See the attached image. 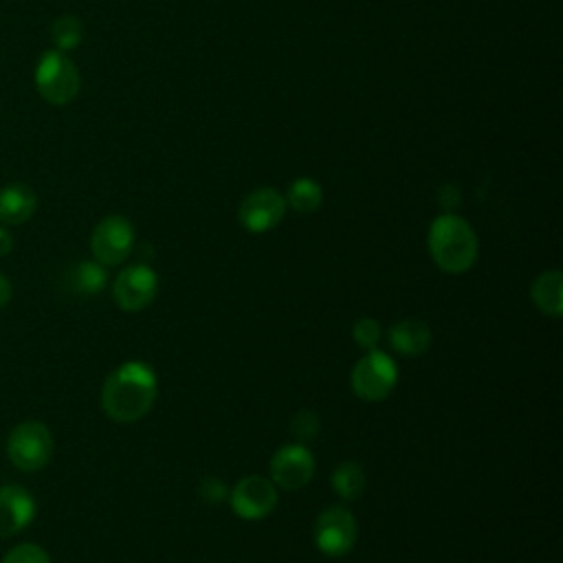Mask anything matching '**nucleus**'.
Returning <instances> with one entry per match:
<instances>
[{
	"label": "nucleus",
	"mask_w": 563,
	"mask_h": 563,
	"mask_svg": "<svg viewBox=\"0 0 563 563\" xmlns=\"http://www.w3.org/2000/svg\"><path fill=\"white\" fill-rule=\"evenodd\" d=\"M158 396V378L145 361H125L101 385V409L114 422H136L150 413Z\"/></svg>",
	"instance_id": "obj_1"
},
{
	"label": "nucleus",
	"mask_w": 563,
	"mask_h": 563,
	"mask_svg": "<svg viewBox=\"0 0 563 563\" xmlns=\"http://www.w3.org/2000/svg\"><path fill=\"white\" fill-rule=\"evenodd\" d=\"M427 246L433 264L449 275L466 273L479 255L475 229L455 211H444L431 220Z\"/></svg>",
	"instance_id": "obj_2"
},
{
	"label": "nucleus",
	"mask_w": 563,
	"mask_h": 563,
	"mask_svg": "<svg viewBox=\"0 0 563 563\" xmlns=\"http://www.w3.org/2000/svg\"><path fill=\"white\" fill-rule=\"evenodd\" d=\"M37 95L51 106H68L75 101L81 88V75L77 64L57 48L44 51L35 66Z\"/></svg>",
	"instance_id": "obj_3"
},
{
	"label": "nucleus",
	"mask_w": 563,
	"mask_h": 563,
	"mask_svg": "<svg viewBox=\"0 0 563 563\" xmlns=\"http://www.w3.org/2000/svg\"><path fill=\"white\" fill-rule=\"evenodd\" d=\"M396 385L398 365L387 352L378 347L365 350V354L354 363L350 374V387L354 396L365 402H380L389 398Z\"/></svg>",
	"instance_id": "obj_4"
},
{
	"label": "nucleus",
	"mask_w": 563,
	"mask_h": 563,
	"mask_svg": "<svg viewBox=\"0 0 563 563\" xmlns=\"http://www.w3.org/2000/svg\"><path fill=\"white\" fill-rule=\"evenodd\" d=\"M51 429L40 420H24L7 438V457L18 471H40L53 455Z\"/></svg>",
	"instance_id": "obj_5"
},
{
	"label": "nucleus",
	"mask_w": 563,
	"mask_h": 563,
	"mask_svg": "<svg viewBox=\"0 0 563 563\" xmlns=\"http://www.w3.org/2000/svg\"><path fill=\"white\" fill-rule=\"evenodd\" d=\"M312 537H314V545L321 554H325L330 559L345 556L354 548L356 537H358V526H356L352 510L341 504L328 506L317 517Z\"/></svg>",
	"instance_id": "obj_6"
},
{
	"label": "nucleus",
	"mask_w": 563,
	"mask_h": 563,
	"mask_svg": "<svg viewBox=\"0 0 563 563\" xmlns=\"http://www.w3.org/2000/svg\"><path fill=\"white\" fill-rule=\"evenodd\" d=\"M134 249V227L125 216L101 218L90 233V253L103 266L123 264Z\"/></svg>",
	"instance_id": "obj_7"
},
{
	"label": "nucleus",
	"mask_w": 563,
	"mask_h": 563,
	"mask_svg": "<svg viewBox=\"0 0 563 563\" xmlns=\"http://www.w3.org/2000/svg\"><path fill=\"white\" fill-rule=\"evenodd\" d=\"M286 200L284 194L275 187H257L249 191L240 207H238V220L242 229L249 233H266L273 231L286 216Z\"/></svg>",
	"instance_id": "obj_8"
},
{
	"label": "nucleus",
	"mask_w": 563,
	"mask_h": 563,
	"mask_svg": "<svg viewBox=\"0 0 563 563\" xmlns=\"http://www.w3.org/2000/svg\"><path fill=\"white\" fill-rule=\"evenodd\" d=\"M158 295V275L147 264L125 266L112 284V297L117 306L125 312L145 310Z\"/></svg>",
	"instance_id": "obj_9"
},
{
	"label": "nucleus",
	"mask_w": 563,
	"mask_h": 563,
	"mask_svg": "<svg viewBox=\"0 0 563 563\" xmlns=\"http://www.w3.org/2000/svg\"><path fill=\"white\" fill-rule=\"evenodd\" d=\"M277 486L271 477L246 475L233 484L229 490V504L240 519L260 521L268 517L277 506Z\"/></svg>",
	"instance_id": "obj_10"
},
{
	"label": "nucleus",
	"mask_w": 563,
	"mask_h": 563,
	"mask_svg": "<svg viewBox=\"0 0 563 563\" xmlns=\"http://www.w3.org/2000/svg\"><path fill=\"white\" fill-rule=\"evenodd\" d=\"M314 455L306 444L290 442L279 446L271 457V482L282 490H299L314 475Z\"/></svg>",
	"instance_id": "obj_11"
},
{
	"label": "nucleus",
	"mask_w": 563,
	"mask_h": 563,
	"mask_svg": "<svg viewBox=\"0 0 563 563\" xmlns=\"http://www.w3.org/2000/svg\"><path fill=\"white\" fill-rule=\"evenodd\" d=\"M37 506L33 495L20 484L0 486V539H9L35 519Z\"/></svg>",
	"instance_id": "obj_12"
},
{
	"label": "nucleus",
	"mask_w": 563,
	"mask_h": 563,
	"mask_svg": "<svg viewBox=\"0 0 563 563\" xmlns=\"http://www.w3.org/2000/svg\"><path fill=\"white\" fill-rule=\"evenodd\" d=\"M37 209V194L24 183H11L0 189V222L22 224L33 218Z\"/></svg>",
	"instance_id": "obj_13"
},
{
	"label": "nucleus",
	"mask_w": 563,
	"mask_h": 563,
	"mask_svg": "<svg viewBox=\"0 0 563 563\" xmlns=\"http://www.w3.org/2000/svg\"><path fill=\"white\" fill-rule=\"evenodd\" d=\"M108 284V273L106 266L99 264L97 260H81L68 266L62 275V286L79 297L88 295H99Z\"/></svg>",
	"instance_id": "obj_14"
},
{
	"label": "nucleus",
	"mask_w": 563,
	"mask_h": 563,
	"mask_svg": "<svg viewBox=\"0 0 563 563\" xmlns=\"http://www.w3.org/2000/svg\"><path fill=\"white\" fill-rule=\"evenodd\" d=\"M391 350L402 356H420L431 347V330L420 319H400L387 332Z\"/></svg>",
	"instance_id": "obj_15"
},
{
	"label": "nucleus",
	"mask_w": 563,
	"mask_h": 563,
	"mask_svg": "<svg viewBox=\"0 0 563 563\" xmlns=\"http://www.w3.org/2000/svg\"><path fill=\"white\" fill-rule=\"evenodd\" d=\"M530 297L537 310L559 319L563 314V275L561 271H543L530 286Z\"/></svg>",
	"instance_id": "obj_16"
},
{
	"label": "nucleus",
	"mask_w": 563,
	"mask_h": 563,
	"mask_svg": "<svg viewBox=\"0 0 563 563\" xmlns=\"http://www.w3.org/2000/svg\"><path fill=\"white\" fill-rule=\"evenodd\" d=\"M284 200L286 207L297 213H314L323 202V187L310 176H297L288 185Z\"/></svg>",
	"instance_id": "obj_17"
},
{
	"label": "nucleus",
	"mask_w": 563,
	"mask_h": 563,
	"mask_svg": "<svg viewBox=\"0 0 563 563\" xmlns=\"http://www.w3.org/2000/svg\"><path fill=\"white\" fill-rule=\"evenodd\" d=\"M365 482H367L365 471H363V466H361L358 462H354V460L341 462V464L332 471V475H330V486H332V490H334L343 501H354V499H358V497L363 495V490H365Z\"/></svg>",
	"instance_id": "obj_18"
},
{
	"label": "nucleus",
	"mask_w": 563,
	"mask_h": 563,
	"mask_svg": "<svg viewBox=\"0 0 563 563\" xmlns=\"http://www.w3.org/2000/svg\"><path fill=\"white\" fill-rule=\"evenodd\" d=\"M81 37H84V24L75 15H59L51 24V40L57 51L68 53L77 48L81 44Z\"/></svg>",
	"instance_id": "obj_19"
},
{
	"label": "nucleus",
	"mask_w": 563,
	"mask_h": 563,
	"mask_svg": "<svg viewBox=\"0 0 563 563\" xmlns=\"http://www.w3.org/2000/svg\"><path fill=\"white\" fill-rule=\"evenodd\" d=\"M319 418L314 411H308V409H301L292 416L290 420V431H292V438L295 442L299 444H308L310 440H314L319 435Z\"/></svg>",
	"instance_id": "obj_20"
},
{
	"label": "nucleus",
	"mask_w": 563,
	"mask_h": 563,
	"mask_svg": "<svg viewBox=\"0 0 563 563\" xmlns=\"http://www.w3.org/2000/svg\"><path fill=\"white\" fill-rule=\"evenodd\" d=\"M352 336L363 350H374L383 336V328L374 317H361L352 325Z\"/></svg>",
	"instance_id": "obj_21"
},
{
	"label": "nucleus",
	"mask_w": 563,
	"mask_h": 563,
	"mask_svg": "<svg viewBox=\"0 0 563 563\" xmlns=\"http://www.w3.org/2000/svg\"><path fill=\"white\" fill-rule=\"evenodd\" d=\"M2 563H51V556L37 543H20L4 554Z\"/></svg>",
	"instance_id": "obj_22"
},
{
	"label": "nucleus",
	"mask_w": 563,
	"mask_h": 563,
	"mask_svg": "<svg viewBox=\"0 0 563 563\" xmlns=\"http://www.w3.org/2000/svg\"><path fill=\"white\" fill-rule=\"evenodd\" d=\"M200 497L205 501H209V504H220V501H224L229 497V488L218 477H205L200 482Z\"/></svg>",
	"instance_id": "obj_23"
},
{
	"label": "nucleus",
	"mask_w": 563,
	"mask_h": 563,
	"mask_svg": "<svg viewBox=\"0 0 563 563\" xmlns=\"http://www.w3.org/2000/svg\"><path fill=\"white\" fill-rule=\"evenodd\" d=\"M438 200H440V205L444 207V211H453V209L460 205L462 194H460V189H457L455 185L446 183V185H442V187L438 189Z\"/></svg>",
	"instance_id": "obj_24"
},
{
	"label": "nucleus",
	"mask_w": 563,
	"mask_h": 563,
	"mask_svg": "<svg viewBox=\"0 0 563 563\" xmlns=\"http://www.w3.org/2000/svg\"><path fill=\"white\" fill-rule=\"evenodd\" d=\"M11 295H13V286H11L9 277L0 273V308H4L11 301Z\"/></svg>",
	"instance_id": "obj_25"
},
{
	"label": "nucleus",
	"mask_w": 563,
	"mask_h": 563,
	"mask_svg": "<svg viewBox=\"0 0 563 563\" xmlns=\"http://www.w3.org/2000/svg\"><path fill=\"white\" fill-rule=\"evenodd\" d=\"M11 249H13V235L4 227H0V257H4Z\"/></svg>",
	"instance_id": "obj_26"
}]
</instances>
